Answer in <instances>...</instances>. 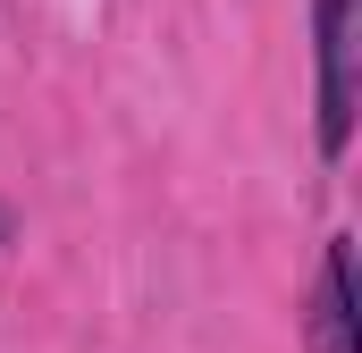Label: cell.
<instances>
[{"instance_id": "1", "label": "cell", "mask_w": 362, "mask_h": 353, "mask_svg": "<svg viewBox=\"0 0 362 353\" xmlns=\"http://www.w3.org/2000/svg\"><path fill=\"white\" fill-rule=\"evenodd\" d=\"M312 143L329 169L354 143V0H312Z\"/></svg>"}, {"instance_id": "2", "label": "cell", "mask_w": 362, "mask_h": 353, "mask_svg": "<svg viewBox=\"0 0 362 353\" xmlns=\"http://www.w3.org/2000/svg\"><path fill=\"white\" fill-rule=\"evenodd\" d=\"M303 353H362V311H354V244L329 236L320 244V277L303 303Z\"/></svg>"}, {"instance_id": "3", "label": "cell", "mask_w": 362, "mask_h": 353, "mask_svg": "<svg viewBox=\"0 0 362 353\" xmlns=\"http://www.w3.org/2000/svg\"><path fill=\"white\" fill-rule=\"evenodd\" d=\"M8 236H17V227H8V202H0V253H8Z\"/></svg>"}]
</instances>
